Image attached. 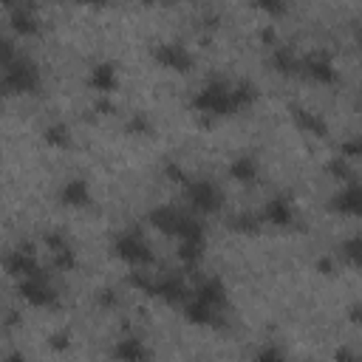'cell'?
<instances>
[{"label": "cell", "mask_w": 362, "mask_h": 362, "mask_svg": "<svg viewBox=\"0 0 362 362\" xmlns=\"http://www.w3.org/2000/svg\"><path fill=\"white\" fill-rule=\"evenodd\" d=\"M193 105H196V111L209 114V117H227V114H235V111H238L235 102H232V85L218 83V80L209 83V85H204V88L196 94Z\"/></svg>", "instance_id": "6da1fadb"}, {"label": "cell", "mask_w": 362, "mask_h": 362, "mask_svg": "<svg viewBox=\"0 0 362 362\" xmlns=\"http://www.w3.org/2000/svg\"><path fill=\"white\" fill-rule=\"evenodd\" d=\"M40 85V74L28 60H12L0 77V94H31Z\"/></svg>", "instance_id": "7a4b0ae2"}, {"label": "cell", "mask_w": 362, "mask_h": 362, "mask_svg": "<svg viewBox=\"0 0 362 362\" xmlns=\"http://www.w3.org/2000/svg\"><path fill=\"white\" fill-rule=\"evenodd\" d=\"M114 252H117V258H122L125 264H130L136 269L153 266V252H150L148 243L141 241L139 230H130L128 235H119L117 243H114Z\"/></svg>", "instance_id": "3957f363"}, {"label": "cell", "mask_w": 362, "mask_h": 362, "mask_svg": "<svg viewBox=\"0 0 362 362\" xmlns=\"http://www.w3.org/2000/svg\"><path fill=\"white\" fill-rule=\"evenodd\" d=\"M187 198L196 212H215L221 207V193L212 181H187Z\"/></svg>", "instance_id": "277c9868"}, {"label": "cell", "mask_w": 362, "mask_h": 362, "mask_svg": "<svg viewBox=\"0 0 362 362\" xmlns=\"http://www.w3.org/2000/svg\"><path fill=\"white\" fill-rule=\"evenodd\" d=\"M20 295L31 303V306H57V292L49 286L46 275H31V277H23L20 283Z\"/></svg>", "instance_id": "5b68a950"}, {"label": "cell", "mask_w": 362, "mask_h": 362, "mask_svg": "<svg viewBox=\"0 0 362 362\" xmlns=\"http://www.w3.org/2000/svg\"><path fill=\"white\" fill-rule=\"evenodd\" d=\"M150 295H156L167 303H184L190 292L178 275H159V277H153V292Z\"/></svg>", "instance_id": "8992f818"}, {"label": "cell", "mask_w": 362, "mask_h": 362, "mask_svg": "<svg viewBox=\"0 0 362 362\" xmlns=\"http://www.w3.org/2000/svg\"><path fill=\"white\" fill-rule=\"evenodd\" d=\"M6 272L15 275V277H31V275H40V264L34 261V249L31 243L20 246L17 252L6 258Z\"/></svg>", "instance_id": "52a82bcc"}, {"label": "cell", "mask_w": 362, "mask_h": 362, "mask_svg": "<svg viewBox=\"0 0 362 362\" xmlns=\"http://www.w3.org/2000/svg\"><path fill=\"white\" fill-rule=\"evenodd\" d=\"M153 57L170 68V71H190L193 68V54L184 49V46H178V43H167V46H159L153 51Z\"/></svg>", "instance_id": "ba28073f"}, {"label": "cell", "mask_w": 362, "mask_h": 362, "mask_svg": "<svg viewBox=\"0 0 362 362\" xmlns=\"http://www.w3.org/2000/svg\"><path fill=\"white\" fill-rule=\"evenodd\" d=\"M300 71H303L306 77H311L314 83H322V85L337 83V71H334L331 60L325 57V54H311L309 60L300 62Z\"/></svg>", "instance_id": "9c48e42d"}, {"label": "cell", "mask_w": 362, "mask_h": 362, "mask_svg": "<svg viewBox=\"0 0 362 362\" xmlns=\"http://www.w3.org/2000/svg\"><path fill=\"white\" fill-rule=\"evenodd\" d=\"M331 209L345 212V215H356L362 209V190H359L356 181H348V184L331 198Z\"/></svg>", "instance_id": "30bf717a"}, {"label": "cell", "mask_w": 362, "mask_h": 362, "mask_svg": "<svg viewBox=\"0 0 362 362\" xmlns=\"http://www.w3.org/2000/svg\"><path fill=\"white\" fill-rule=\"evenodd\" d=\"M196 300H201V303H207V306H212L215 311H218V309L227 303L224 283H221L218 277H207V280H201L198 288H196Z\"/></svg>", "instance_id": "8fae6325"}, {"label": "cell", "mask_w": 362, "mask_h": 362, "mask_svg": "<svg viewBox=\"0 0 362 362\" xmlns=\"http://www.w3.org/2000/svg\"><path fill=\"white\" fill-rule=\"evenodd\" d=\"M292 117H295V125H298L300 130H306V133H311V136H320V139L329 136V125L322 122V117H317V114H311V111H303V107H295Z\"/></svg>", "instance_id": "7c38bea8"}, {"label": "cell", "mask_w": 362, "mask_h": 362, "mask_svg": "<svg viewBox=\"0 0 362 362\" xmlns=\"http://www.w3.org/2000/svg\"><path fill=\"white\" fill-rule=\"evenodd\" d=\"M181 209H175V207H159V209H153L150 212V221H153V227H159L162 232H170V235H175L178 232V224H181Z\"/></svg>", "instance_id": "4fadbf2b"}, {"label": "cell", "mask_w": 362, "mask_h": 362, "mask_svg": "<svg viewBox=\"0 0 362 362\" xmlns=\"http://www.w3.org/2000/svg\"><path fill=\"white\" fill-rule=\"evenodd\" d=\"M60 198H62V204H68V207H88L91 193H88V184H85V181L74 178V181H68V184L62 187Z\"/></svg>", "instance_id": "5bb4252c"}, {"label": "cell", "mask_w": 362, "mask_h": 362, "mask_svg": "<svg viewBox=\"0 0 362 362\" xmlns=\"http://www.w3.org/2000/svg\"><path fill=\"white\" fill-rule=\"evenodd\" d=\"M266 221L272 227H288L295 221V212H292V204L283 201V198H275L266 204Z\"/></svg>", "instance_id": "9a60e30c"}, {"label": "cell", "mask_w": 362, "mask_h": 362, "mask_svg": "<svg viewBox=\"0 0 362 362\" xmlns=\"http://www.w3.org/2000/svg\"><path fill=\"white\" fill-rule=\"evenodd\" d=\"M91 88H96L102 94L117 88V71L111 62H99L96 68H91Z\"/></svg>", "instance_id": "2e32d148"}, {"label": "cell", "mask_w": 362, "mask_h": 362, "mask_svg": "<svg viewBox=\"0 0 362 362\" xmlns=\"http://www.w3.org/2000/svg\"><path fill=\"white\" fill-rule=\"evenodd\" d=\"M184 314L190 322H198V325H218L215 320V309L201 303V300H184Z\"/></svg>", "instance_id": "e0dca14e"}, {"label": "cell", "mask_w": 362, "mask_h": 362, "mask_svg": "<svg viewBox=\"0 0 362 362\" xmlns=\"http://www.w3.org/2000/svg\"><path fill=\"white\" fill-rule=\"evenodd\" d=\"M204 255V238H181V246H178V258L181 264L187 266H196Z\"/></svg>", "instance_id": "ac0fdd59"}, {"label": "cell", "mask_w": 362, "mask_h": 362, "mask_svg": "<svg viewBox=\"0 0 362 362\" xmlns=\"http://www.w3.org/2000/svg\"><path fill=\"white\" fill-rule=\"evenodd\" d=\"M272 65H275V71H280V74H298L300 71V60L295 57L292 49H275L272 51Z\"/></svg>", "instance_id": "d6986e66"}, {"label": "cell", "mask_w": 362, "mask_h": 362, "mask_svg": "<svg viewBox=\"0 0 362 362\" xmlns=\"http://www.w3.org/2000/svg\"><path fill=\"white\" fill-rule=\"evenodd\" d=\"M230 175H232L235 181H243V184L255 181V175H258V164H255V159H252V156H241V159H235V162L230 164Z\"/></svg>", "instance_id": "ffe728a7"}, {"label": "cell", "mask_w": 362, "mask_h": 362, "mask_svg": "<svg viewBox=\"0 0 362 362\" xmlns=\"http://www.w3.org/2000/svg\"><path fill=\"white\" fill-rule=\"evenodd\" d=\"M114 356H119V359H130V362H136V359H148L150 356V351L144 348L139 340H122L117 348H114Z\"/></svg>", "instance_id": "44dd1931"}, {"label": "cell", "mask_w": 362, "mask_h": 362, "mask_svg": "<svg viewBox=\"0 0 362 362\" xmlns=\"http://www.w3.org/2000/svg\"><path fill=\"white\" fill-rule=\"evenodd\" d=\"M12 23H15V28L20 31V34H37V17H34V12H31V6H20L15 15H12Z\"/></svg>", "instance_id": "7402d4cb"}, {"label": "cell", "mask_w": 362, "mask_h": 362, "mask_svg": "<svg viewBox=\"0 0 362 362\" xmlns=\"http://www.w3.org/2000/svg\"><path fill=\"white\" fill-rule=\"evenodd\" d=\"M232 224V230L235 232H258V218H255V215H249V212H243V215H235V218L230 221Z\"/></svg>", "instance_id": "603a6c76"}, {"label": "cell", "mask_w": 362, "mask_h": 362, "mask_svg": "<svg viewBox=\"0 0 362 362\" xmlns=\"http://www.w3.org/2000/svg\"><path fill=\"white\" fill-rule=\"evenodd\" d=\"M46 141L54 144V148H68V128L65 125H51L46 130Z\"/></svg>", "instance_id": "cb8c5ba5"}, {"label": "cell", "mask_w": 362, "mask_h": 362, "mask_svg": "<svg viewBox=\"0 0 362 362\" xmlns=\"http://www.w3.org/2000/svg\"><path fill=\"white\" fill-rule=\"evenodd\" d=\"M329 173H331L334 178H340V181H354V173H351V167H348V159H343V156L331 159Z\"/></svg>", "instance_id": "d4e9b609"}, {"label": "cell", "mask_w": 362, "mask_h": 362, "mask_svg": "<svg viewBox=\"0 0 362 362\" xmlns=\"http://www.w3.org/2000/svg\"><path fill=\"white\" fill-rule=\"evenodd\" d=\"M258 9H264L272 17H280L286 15V0H258Z\"/></svg>", "instance_id": "484cf974"}, {"label": "cell", "mask_w": 362, "mask_h": 362, "mask_svg": "<svg viewBox=\"0 0 362 362\" xmlns=\"http://www.w3.org/2000/svg\"><path fill=\"white\" fill-rule=\"evenodd\" d=\"M343 258H345L351 266L359 264V241H356V238H351L348 243H343Z\"/></svg>", "instance_id": "4316f807"}, {"label": "cell", "mask_w": 362, "mask_h": 362, "mask_svg": "<svg viewBox=\"0 0 362 362\" xmlns=\"http://www.w3.org/2000/svg\"><path fill=\"white\" fill-rule=\"evenodd\" d=\"M17 54H15V46L9 43V40H3V37H0V68H6L12 60H15Z\"/></svg>", "instance_id": "83f0119b"}, {"label": "cell", "mask_w": 362, "mask_h": 362, "mask_svg": "<svg viewBox=\"0 0 362 362\" xmlns=\"http://www.w3.org/2000/svg\"><path fill=\"white\" fill-rule=\"evenodd\" d=\"M359 150H362V148H359V139H351V141H345L343 148H340V156L351 162V159H356V156H359Z\"/></svg>", "instance_id": "f1b7e54d"}, {"label": "cell", "mask_w": 362, "mask_h": 362, "mask_svg": "<svg viewBox=\"0 0 362 362\" xmlns=\"http://www.w3.org/2000/svg\"><path fill=\"white\" fill-rule=\"evenodd\" d=\"M128 130H130V133H150V122H148V119H144L141 114H136V117L130 119V125H128Z\"/></svg>", "instance_id": "f546056e"}, {"label": "cell", "mask_w": 362, "mask_h": 362, "mask_svg": "<svg viewBox=\"0 0 362 362\" xmlns=\"http://www.w3.org/2000/svg\"><path fill=\"white\" fill-rule=\"evenodd\" d=\"M164 173H167L173 181H178V184H187V173L181 170L178 164H167V170H164Z\"/></svg>", "instance_id": "4dcf8cb0"}, {"label": "cell", "mask_w": 362, "mask_h": 362, "mask_svg": "<svg viewBox=\"0 0 362 362\" xmlns=\"http://www.w3.org/2000/svg\"><path fill=\"white\" fill-rule=\"evenodd\" d=\"M51 345H54L57 351H62V348L68 345V337H65V334H54V337H51Z\"/></svg>", "instance_id": "1f68e13d"}, {"label": "cell", "mask_w": 362, "mask_h": 362, "mask_svg": "<svg viewBox=\"0 0 362 362\" xmlns=\"http://www.w3.org/2000/svg\"><path fill=\"white\" fill-rule=\"evenodd\" d=\"M99 300H102V306H117V295L114 292H102Z\"/></svg>", "instance_id": "d6a6232c"}, {"label": "cell", "mask_w": 362, "mask_h": 362, "mask_svg": "<svg viewBox=\"0 0 362 362\" xmlns=\"http://www.w3.org/2000/svg\"><path fill=\"white\" fill-rule=\"evenodd\" d=\"M280 356H283V354H280L277 348H266V351L261 354V359H280Z\"/></svg>", "instance_id": "836d02e7"}, {"label": "cell", "mask_w": 362, "mask_h": 362, "mask_svg": "<svg viewBox=\"0 0 362 362\" xmlns=\"http://www.w3.org/2000/svg\"><path fill=\"white\" fill-rule=\"evenodd\" d=\"M77 3H102V0H77Z\"/></svg>", "instance_id": "e575fe53"}, {"label": "cell", "mask_w": 362, "mask_h": 362, "mask_svg": "<svg viewBox=\"0 0 362 362\" xmlns=\"http://www.w3.org/2000/svg\"><path fill=\"white\" fill-rule=\"evenodd\" d=\"M0 3H6V6H12V3H15V0H0Z\"/></svg>", "instance_id": "d590c367"}, {"label": "cell", "mask_w": 362, "mask_h": 362, "mask_svg": "<svg viewBox=\"0 0 362 362\" xmlns=\"http://www.w3.org/2000/svg\"><path fill=\"white\" fill-rule=\"evenodd\" d=\"M141 3H153V0H141Z\"/></svg>", "instance_id": "8d00e7d4"}]
</instances>
